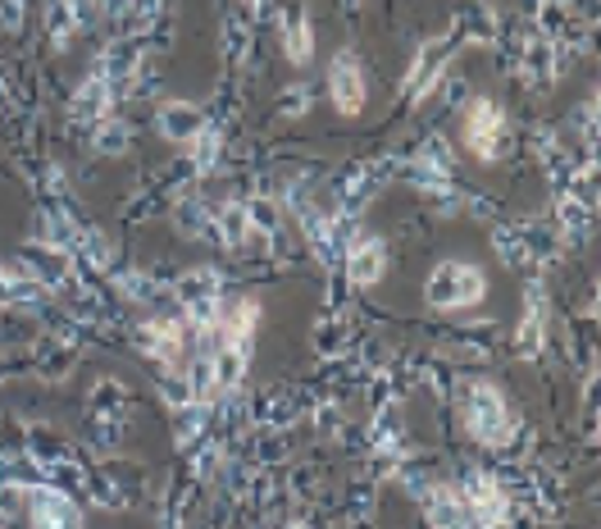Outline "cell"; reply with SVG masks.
I'll use <instances>...</instances> for the list:
<instances>
[{"label":"cell","instance_id":"cell-1","mask_svg":"<svg viewBox=\"0 0 601 529\" xmlns=\"http://www.w3.org/2000/svg\"><path fill=\"white\" fill-rule=\"evenodd\" d=\"M461 406H465V429H470L474 443H483V448H492V452H506V448H511L520 420H515L511 402L501 398L496 383H487V379L461 383Z\"/></svg>","mask_w":601,"mask_h":529},{"label":"cell","instance_id":"cell-2","mask_svg":"<svg viewBox=\"0 0 601 529\" xmlns=\"http://www.w3.org/2000/svg\"><path fill=\"white\" fill-rule=\"evenodd\" d=\"M483 297H487V278L470 261H442L424 283V302L433 311H465L479 306Z\"/></svg>","mask_w":601,"mask_h":529},{"label":"cell","instance_id":"cell-3","mask_svg":"<svg viewBox=\"0 0 601 529\" xmlns=\"http://www.w3.org/2000/svg\"><path fill=\"white\" fill-rule=\"evenodd\" d=\"M501 141H506V110L492 96H474L465 106V147L474 151V160L492 165L501 156Z\"/></svg>","mask_w":601,"mask_h":529},{"label":"cell","instance_id":"cell-4","mask_svg":"<svg viewBox=\"0 0 601 529\" xmlns=\"http://www.w3.org/2000/svg\"><path fill=\"white\" fill-rule=\"evenodd\" d=\"M328 96H333V110L337 115H361L365 101H370V82H365V65L356 51H342L328 60Z\"/></svg>","mask_w":601,"mask_h":529},{"label":"cell","instance_id":"cell-5","mask_svg":"<svg viewBox=\"0 0 601 529\" xmlns=\"http://www.w3.org/2000/svg\"><path fill=\"white\" fill-rule=\"evenodd\" d=\"M342 265H346L351 287H374L387 274V243L374 237V233H351V243L342 252Z\"/></svg>","mask_w":601,"mask_h":529},{"label":"cell","instance_id":"cell-6","mask_svg":"<svg viewBox=\"0 0 601 529\" xmlns=\"http://www.w3.org/2000/svg\"><path fill=\"white\" fill-rule=\"evenodd\" d=\"M456 493H461V502L470 507V516H474L479 529H492V525H501V520H511L506 489H501L492 474H470Z\"/></svg>","mask_w":601,"mask_h":529},{"label":"cell","instance_id":"cell-7","mask_svg":"<svg viewBox=\"0 0 601 529\" xmlns=\"http://www.w3.org/2000/svg\"><path fill=\"white\" fill-rule=\"evenodd\" d=\"M28 516L32 529H82V511L50 484H28Z\"/></svg>","mask_w":601,"mask_h":529},{"label":"cell","instance_id":"cell-8","mask_svg":"<svg viewBox=\"0 0 601 529\" xmlns=\"http://www.w3.org/2000/svg\"><path fill=\"white\" fill-rule=\"evenodd\" d=\"M278 10H283V14H278V28H283V51H287V60H292V65H311V56H315V28H311L306 6H300V0H283Z\"/></svg>","mask_w":601,"mask_h":529},{"label":"cell","instance_id":"cell-9","mask_svg":"<svg viewBox=\"0 0 601 529\" xmlns=\"http://www.w3.org/2000/svg\"><path fill=\"white\" fill-rule=\"evenodd\" d=\"M156 124H160V133L174 141V147H191V141L200 137V128H206L210 119H206V110L191 106V101H165L160 115H156Z\"/></svg>","mask_w":601,"mask_h":529},{"label":"cell","instance_id":"cell-10","mask_svg":"<svg viewBox=\"0 0 601 529\" xmlns=\"http://www.w3.org/2000/svg\"><path fill=\"white\" fill-rule=\"evenodd\" d=\"M137 347H141L150 361H160V365H178V356H183V324H178V320L146 324V329L137 333Z\"/></svg>","mask_w":601,"mask_h":529},{"label":"cell","instance_id":"cell-11","mask_svg":"<svg viewBox=\"0 0 601 529\" xmlns=\"http://www.w3.org/2000/svg\"><path fill=\"white\" fill-rule=\"evenodd\" d=\"M23 274L37 283V287H69L73 278V265H69V252H56V247H28V265Z\"/></svg>","mask_w":601,"mask_h":529},{"label":"cell","instance_id":"cell-12","mask_svg":"<svg viewBox=\"0 0 601 529\" xmlns=\"http://www.w3.org/2000/svg\"><path fill=\"white\" fill-rule=\"evenodd\" d=\"M110 101H115L110 78L96 74V78H87V82L78 87V96H73V119H78L82 128H96L100 119H110Z\"/></svg>","mask_w":601,"mask_h":529},{"label":"cell","instance_id":"cell-13","mask_svg":"<svg viewBox=\"0 0 601 529\" xmlns=\"http://www.w3.org/2000/svg\"><path fill=\"white\" fill-rule=\"evenodd\" d=\"M542 333H546V297H542V287L533 283L529 287V302H524V320L515 329V352L533 361L542 352Z\"/></svg>","mask_w":601,"mask_h":529},{"label":"cell","instance_id":"cell-14","mask_svg":"<svg viewBox=\"0 0 601 529\" xmlns=\"http://www.w3.org/2000/svg\"><path fill=\"white\" fill-rule=\"evenodd\" d=\"M424 502H428V520H433V529H479L474 525V516H470V507L461 502V493L456 489H428L424 493Z\"/></svg>","mask_w":601,"mask_h":529},{"label":"cell","instance_id":"cell-15","mask_svg":"<svg viewBox=\"0 0 601 529\" xmlns=\"http://www.w3.org/2000/svg\"><path fill=\"white\" fill-rule=\"evenodd\" d=\"M250 219H246V202H224L215 210V243L228 252H246L250 247Z\"/></svg>","mask_w":601,"mask_h":529},{"label":"cell","instance_id":"cell-16","mask_svg":"<svg viewBox=\"0 0 601 529\" xmlns=\"http://www.w3.org/2000/svg\"><path fill=\"white\" fill-rule=\"evenodd\" d=\"M210 370H215L219 393H233L237 383L246 379V370H250V347L246 343H219L210 352Z\"/></svg>","mask_w":601,"mask_h":529},{"label":"cell","instance_id":"cell-17","mask_svg":"<svg viewBox=\"0 0 601 529\" xmlns=\"http://www.w3.org/2000/svg\"><path fill=\"white\" fill-rule=\"evenodd\" d=\"M556 228H561V237H570V243L592 228V206L579 202V192H570V187H561V197H556Z\"/></svg>","mask_w":601,"mask_h":529},{"label":"cell","instance_id":"cell-18","mask_svg":"<svg viewBox=\"0 0 601 529\" xmlns=\"http://www.w3.org/2000/svg\"><path fill=\"white\" fill-rule=\"evenodd\" d=\"M246 219H250V233L256 237H274L283 228V206L274 192H250L246 197Z\"/></svg>","mask_w":601,"mask_h":529},{"label":"cell","instance_id":"cell-19","mask_svg":"<svg viewBox=\"0 0 601 529\" xmlns=\"http://www.w3.org/2000/svg\"><path fill=\"white\" fill-rule=\"evenodd\" d=\"M174 297H178V306H191V302H210V297H219V274H215L210 265H200V270L183 274V278L174 283Z\"/></svg>","mask_w":601,"mask_h":529},{"label":"cell","instance_id":"cell-20","mask_svg":"<svg viewBox=\"0 0 601 529\" xmlns=\"http://www.w3.org/2000/svg\"><path fill=\"white\" fill-rule=\"evenodd\" d=\"M256 324H260V306H256V302H237L233 311L224 306V315H219V339H224V343H246L250 333H256Z\"/></svg>","mask_w":601,"mask_h":529},{"label":"cell","instance_id":"cell-21","mask_svg":"<svg viewBox=\"0 0 601 529\" xmlns=\"http://www.w3.org/2000/svg\"><path fill=\"white\" fill-rule=\"evenodd\" d=\"M82 23V10H78V0H56V6L46 10V37L56 41V46H69L73 32Z\"/></svg>","mask_w":601,"mask_h":529},{"label":"cell","instance_id":"cell-22","mask_svg":"<svg viewBox=\"0 0 601 529\" xmlns=\"http://www.w3.org/2000/svg\"><path fill=\"white\" fill-rule=\"evenodd\" d=\"M174 224H178L183 237H215V210L206 202H196V197H187L174 210Z\"/></svg>","mask_w":601,"mask_h":529},{"label":"cell","instance_id":"cell-23","mask_svg":"<svg viewBox=\"0 0 601 529\" xmlns=\"http://www.w3.org/2000/svg\"><path fill=\"white\" fill-rule=\"evenodd\" d=\"M219 151H224V133L215 128V124H206L200 128V137L191 141V174H210L215 165H219Z\"/></svg>","mask_w":601,"mask_h":529},{"label":"cell","instance_id":"cell-24","mask_svg":"<svg viewBox=\"0 0 601 529\" xmlns=\"http://www.w3.org/2000/svg\"><path fill=\"white\" fill-rule=\"evenodd\" d=\"M69 365H73V343H65V339H50V343L37 352V374H41V379H65Z\"/></svg>","mask_w":601,"mask_h":529},{"label":"cell","instance_id":"cell-25","mask_svg":"<svg viewBox=\"0 0 601 529\" xmlns=\"http://www.w3.org/2000/svg\"><path fill=\"white\" fill-rule=\"evenodd\" d=\"M132 147V133H128V124L124 119H100L96 124V151H106V156H124Z\"/></svg>","mask_w":601,"mask_h":529},{"label":"cell","instance_id":"cell-26","mask_svg":"<svg viewBox=\"0 0 601 529\" xmlns=\"http://www.w3.org/2000/svg\"><path fill=\"white\" fill-rule=\"evenodd\" d=\"M346 324L342 320H328V324H319L315 329V347H319V356H342L346 352Z\"/></svg>","mask_w":601,"mask_h":529},{"label":"cell","instance_id":"cell-27","mask_svg":"<svg viewBox=\"0 0 601 529\" xmlns=\"http://www.w3.org/2000/svg\"><path fill=\"white\" fill-rule=\"evenodd\" d=\"M492 247L501 252V261H506V265H529L524 243H520V228H496L492 233Z\"/></svg>","mask_w":601,"mask_h":529},{"label":"cell","instance_id":"cell-28","mask_svg":"<svg viewBox=\"0 0 601 529\" xmlns=\"http://www.w3.org/2000/svg\"><path fill=\"white\" fill-rule=\"evenodd\" d=\"M160 393H165V402H169L174 411H183V406H191V402H196V398H191L187 374H178V379H174V374H165V379H160Z\"/></svg>","mask_w":601,"mask_h":529},{"label":"cell","instance_id":"cell-29","mask_svg":"<svg viewBox=\"0 0 601 529\" xmlns=\"http://www.w3.org/2000/svg\"><path fill=\"white\" fill-rule=\"evenodd\" d=\"M574 128H583V151L592 156V147H597V96H588L583 110H574Z\"/></svg>","mask_w":601,"mask_h":529},{"label":"cell","instance_id":"cell-30","mask_svg":"<svg viewBox=\"0 0 601 529\" xmlns=\"http://www.w3.org/2000/svg\"><path fill=\"white\" fill-rule=\"evenodd\" d=\"M306 106H311V91H306V87L283 91V101H278V110H283L287 119H300V115H306Z\"/></svg>","mask_w":601,"mask_h":529},{"label":"cell","instance_id":"cell-31","mask_svg":"<svg viewBox=\"0 0 601 529\" xmlns=\"http://www.w3.org/2000/svg\"><path fill=\"white\" fill-rule=\"evenodd\" d=\"M524 14H542V10H556V0H520Z\"/></svg>","mask_w":601,"mask_h":529},{"label":"cell","instance_id":"cell-32","mask_svg":"<svg viewBox=\"0 0 601 529\" xmlns=\"http://www.w3.org/2000/svg\"><path fill=\"white\" fill-rule=\"evenodd\" d=\"M6 370H10V365H6V361H0V379H6Z\"/></svg>","mask_w":601,"mask_h":529},{"label":"cell","instance_id":"cell-33","mask_svg":"<svg viewBox=\"0 0 601 529\" xmlns=\"http://www.w3.org/2000/svg\"><path fill=\"white\" fill-rule=\"evenodd\" d=\"M0 529H6V511H0Z\"/></svg>","mask_w":601,"mask_h":529}]
</instances>
